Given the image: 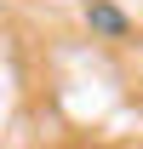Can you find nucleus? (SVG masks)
Returning <instances> with one entry per match:
<instances>
[{
    "label": "nucleus",
    "mask_w": 143,
    "mask_h": 149,
    "mask_svg": "<svg viewBox=\"0 0 143 149\" xmlns=\"http://www.w3.org/2000/svg\"><path fill=\"white\" fill-rule=\"evenodd\" d=\"M86 29L103 35V40H126L132 35V17H126L115 0H86Z\"/></svg>",
    "instance_id": "f257e3e1"
}]
</instances>
